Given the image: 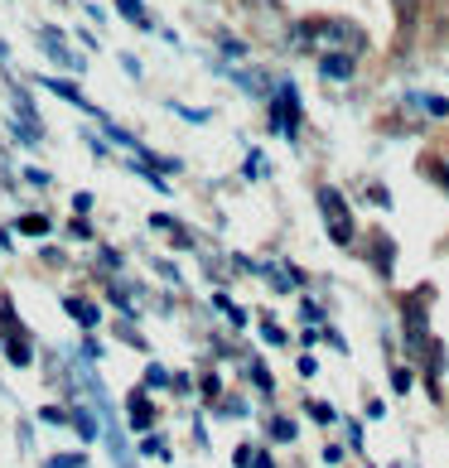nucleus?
Wrapping results in <instances>:
<instances>
[{
	"mask_svg": "<svg viewBox=\"0 0 449 468\" xmlns=\"http://www.w3.org/2000/svg\"><path fill=\"white\" fill-rule=\"evenodd\" d=\"M319 218H324V228H329V237L338 241V247H353V237H358L353 207H348V198H343L338 188H329V184L319 188Z\"/></svg>",
	"mask_w": 449,
	"mask_h": 468,
	"instance_id": "nucleus-2",
	"label": "nucleus"
},
{
	"mask_svg": "<svg viewBox=\"0 0 449 468\" xmlns=\"http://www.w3.org/2000/svg\"><path fill=\"white\" fill-rule=\"evenodd\" d=\"M353 54H319V73L324 78H353Z\"/></svg>",
	"mask_w": 449,
	"mask_h": 468,
	"instance_id": "nucleus-6",
	"label": "nucleus"
},
{
	"mask_svg": "<svg viewBox=\"0 0 449 468\" xmlns=\"http://www.w3.org/2000/svg\"><path fill=\"white\" fill-rule=\"evenodd\" d=\"M295 39L305 44L300 54H362L368 48V34H362L353 20H309L295 29Z\"/></svg>",
	"mask_w": 449,
	"mask_h": 468,
	"instance_id": "nucleus-1",
	"label": "nucleus"
},
{
	"mask_svg": "<svg viewBox=\"0 0 449 468\" xmlns=\"http://www.w3.org/2000/svg\"><path fill=\"white\" fill-rule=\"evenodd\" d=\"M391 237H382V232H377L372 237V256H377V271H382V275H391Z\"/></svg>",
	"mask_w": 449,
	"mask_h": 468,
	"instance_id": "nucleus-7",
	"label": "nucleus"
},
{
	"mask_svg": "<svg viewBox=\"0 0 449 468\" xmlns=\"http://www.w3.org/2000/svg\"><path fill=\"white\" fill-rule=\"evenodd\" d=\"M121 15H126L131 25H145V10H141V0H121Z\"/></svg>",
	"mask_w": 449,
	"mask_h": 468,
	"instance_id": "nucleus-12",
	"label": "nucleus"
},
{
	"mask_svg": "<svg viewBox=\"0 0 449 468\" xmlns=\"http://www.w3.org/2000/svg\"><path fill=\"white\" fill-rule=\"evenodd\" d=\"M391 10H396V20H401V25H416L421 0H391Z\"/></svg>",
	"mask_w": 449,
	"mask_h": 468,
	"instance_id": "nucleus-10",
	"label": "nucleus"
},
{
	"mask_svg": "<svg viewBox=\"0 0 449 468\" xmlns=\"http://www.w3.org/2000/svg\"><path fill=\"white\" fill-rule=\"evenodd\" d=\"M251 377H256V387H262V391H271V372L262 367V362H256V367H251Z\"/></svg>",
	"mask_w": 449,
	"mask_h": 468,
	"instance_id": "nucleus-16",
	"label": "nucleus"
},
{
	"mask_svg": "<svg viewBox=\"0 0 449 468\" xmlns=\"http://www.w3.org/2000/svg\"><path fill=\"white\" fill-rule=\"evenodd\" d=\"M48 468H82V454H59V459H48Z\"/></svg>",
	"mask_w": 449,
	"mask_h": 468,
	"instance_id": "nucleus-15",
	"label": "nucleus"
},
{
	"mask_svg": "<svg viewBox=\"0 0 449 468\" xmlns=\"http://www.w3.org/2000/svg\"><path fill=\"white\" fill-rule=\"evenodd\" d=\"M309 415H315V420H324V425H334V420H338V415H334V406H324V401H315V406H309Z\"/></svg>",
	"mask_w": 449,
	"mask_h": 468,
	"instance_id": "nucleus-13",
	"label": "nucleus"
},
{
	"mask_svg": "<svg viewBox=\"0 0 449 468\" xmlns=\"http://www.w3.org/2000/svg\"><path fill=\"white\" fill-rule=\"evenodd\" d=\"M20 232H25V237H44V232H48V218H44V213H25V218H20Z\"/></svg>",
	"mask_w": 449,
	"mask_h": 468,
	"instance_id": "nucleus-9",
	"label": "nucleus"
},
{
	"mask_svg": "<svg viewBox=\"0 0 449 468\" xmlns=\"http://www.w3.org/2000/svg\"><path fill=\"white\" fill-rule=\"evenodd\" d=\"M68 314H73L82 328H92V324H97V304H88V300H68Z\"/></svg>",
	"mask_w": 449,
	"mask_h": 468,
	"instance_id": "nucleus-8",
	"label": "nucleus"
},
{
	"mask_svg": "<svg viewBox=\"0 0 449 468\" xmlns=\"http://www.w3.org/2000/svg\"><path fill=\"white\" fill-rule=\"evenodd\" d=\"M391 381H396V391H411V372L396 367V372H391Z\"/></svg>",
	"mask_w": 449,
	"mask_h": 468,
	"instance_id": "nucleus-17",
	"label": "nucleus"
},
{
	"mask_svg": "<svg viewBox=\"0 0 449 468\" xmlns=\"http://www.w3.org/2000/svg\"><path fill=\"white\" fill-rule=\"evenodd\" d=\"M275 131L281 135H290V141H295L300 135V97H295V88H281V97H275Z\"/></svg>",
	"mask_w": 449,
	"mask_h": 468,
	"instance_id": "nucleus-5",
	"label": "nucleus"
},
{
	"mask_svg": "<svg viewBox=\"0 0 449 468\" xmlns=\"http://www.w3.org/2000/svg\"><path fill=\"white\" fill-rule=\"evenodd\" d=\"M131 420H135V430L150 425V401H145V396H131Z\"/></svg>",
	"mask_w": 449,
	"mask_h": 468,
	"instance_id": "nucleus-11",
	"label": "nucleus"
},
{
	"mask_svg": "<svg viewBox=\"0 0 449 468\" xmlns=\"http://www.w3.org/2000/svg\"><path fill=\"white\" fill-rule=\"evenodd\" d=\"M0 343H5V357L15 362V367H29V362H34L29 334L20 328V319H15V304L10 300H0Z\"/></svg>",
	"mask_w": 449,
	"mask_h": 468,
	"instance_id": "nucleus-4",
	"label": "nucleus"
},
{
	"mask_svg": "<svg viewBox=\"0 0 449 468\" xmlns=\"http://www.w3.org/2000/svg\"><path fill=\"white\" fill-rule=\"evenodd\" d=\"M425 300H430V290H421L416 300H406V304H401V334H406V353H411V357L435 353V338H430V319H425Z\"/></svg>",
	"mask_w": 449,
	"mask_h": 468,
	"instance_id": "nucleus-3",
	"label": "nucleus"
},
{
	"mask_svg": "<svg viewBox=\"0 0 449 468\" xmlns=\"http://www.w3.org/2000/svg\"><path fill=\"white\" fill-rule=\"evenodd\" d=\"M435 175H440V184H444V188H449V169H444V165H440V169H435Z\"/></svg>",
	"mask_w": 449,
	"mask_h": 468,
	"instance_id": "nucleus-18",
	"label": "nucleus"
},
{
	"mask_svg": "<svg viewBox=\"0 0 449 468\" xmlns=\"http://www.w3.org/2000/svg\"><path fill=\"white\" fill-rule=\"evenodd\" d=\"M271 435L275 440H295V425H290V420H271Z\"/></svg>",
	"mask_w": 449,
	"mask_h": 468,
	"instance_id": "nucleus-14",
	"label": "nucleus"
}]
</instances>
